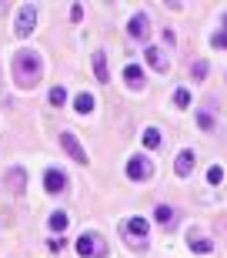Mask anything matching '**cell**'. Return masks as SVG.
Here are the masks:
<instances>
[{
  "label": "cell",
  "mask_w": 227,
  "mask_h": 258,
  "mask_svg": "<svg viewBox=\"0 0 227 258\" xmlns=\"http://www.w3.org/2000/svg\"><path fill=\"white\" fill-rule=\"evenodd\" d=\"M67 101V94H64V87H54V91H50V104L54 107H60Z\"/></svg>",
  "instance_id": "22"
},
{
  "label": "cell",
  "mask_w": 227,
  "mask_h": 258,
  "mask_svg": "<svg viewBox=\"0 0 227 258\" xmlns=\"http://www.w3.org/2000/svg\"><path fill=\"white\" fill-rule=\"evenodd\" d=\"M154 218L161 221V225H170V221H174V211H170L167 205H157V208H154Z\"/></svg>",
  "instance_id": "17"
},
{
  "label": "cell",
  "mask_w": 227,
  "mask_h": 258,
  "mask_svg": "<svg viewBox=\"0 0 227 258\" xmlns=\"http://www.w3.org/2000/svg\"><path fill=\"white\" fill-rule=\"evenodd\" d=\"M151 174H154L151 158H144V154H134L131 161H127V178H131V181H147Z\"/></svg>",
  "instance_id": "4"
},
{
  "label": "cell",
  "mask_w": 227,
  "mask_h": 258,
  "mask_svg": "<svg viewBox=\"0 0 227 258\" xmlns=\"http://www.w3.org/2000/svg\"><path fill=\"white\" fill-rule=\"evenodd\" d=\"M207 181H210V184H220V181H224V168H217V164H210Z\"/></svg>",
  "instance_id": "20"
},
{
  "label": "cell",
  "mask_w": 227,
  "mask_h": 258,
  "mask_svg": "<svg viewBox=\"0 0 227 258\" xmlns=\"http://www.w3.org/2000/svg\"><path fill=\"white\" fill-rule=\"evenodd\" d=\"M50 228H54L57 235L67 228V215H64V211H54V215H50Z\"/></svg>",
  "instance_id": "19"
},
{
  "label": "cell",
  "mask_w": 227,
  "mask_h": 258,
  "mask_svg": "<svg viewBox=\"0 0 227 258\" xmlns=\"http://www.w3.org/2000/svg\"><path fill=\"white\" fill-rule=\"evenodd\" d=\"M197 124L204 127V131H210V127H214V121H210V114H207V111H200V114H197Z\"/></svg>",
  "instance_id": "24"
},
{
  "label": "cell",
  "mask_w": 227,
  "mask_h": 258,
  "mask_svg": "<svg viewBox=\"0 0 227 258\" xmlns=\"http://www.w3.org/2000/svg\"><path fill=\"white\" fill-rule=\"evenodd\" d=\"M40 71H44V64H40L37 50H17V57H14V84L20 91H30V87L37 84Z\"/></svg>",
  "instance_id": "1"
},
{
  "label": "cell",
  "mask_w": 227,
  "mask_h": 258,
  "mask_svg": "<svg viewBox=\"0 0 227 258\" xmlns=\"http://www.w3.org/2000/svg\"><path fill=\"white\" fill-rule=\"evenodd\" d=\"M210 44H214V47H220V50H227V30H217V34L210 37Z\"/></svg>",
  "instance_id": "23"
},
{
  "label": "cell",
  "mask_w": 227,
  "mask_h": 258,
  "mask_svg": "<svg viewBox=\"0 0 227 258\" xmlns=\"http://www.w3.org/2000/svg\"><path fill=\"white\" fill-rule=\"evenodd\" d=\"M207 77V60H194V81H204Z\"/></svg>",
  "instance_id": "21"
},
{
  "label": "cell",
  "mask_w": 227,
  "mask_h": 258,
  "mask_svg": "<svg viewBox=\"0 0 227 258\" xmlns=\"http://www.w3.org/2000/svg\"><path fill=\"white\" fill-rule=\"evenodd\" d=\"M7 188L10 191H27V171H24V168H10L7 171Z\"/></svg>",
  "instance_id": "10"
},
{
  "label": "cell",
  "mask_w": 227,
  "mask_h": 258,
  "mask_svg": "<svg viewBox=\"0 0 227 258\" xmlns=\"http://www.w3.org/2000/svg\"><path fill=\"white\" fill-rule=\"evenodd\" d=\"M94 74L100 84H110V67H107V54L104 50H97L94 54Z\"/></svg>",
  "instance_id": "11"
},
{
  "label": "cell",
  "mask_w": 227,
  "mask_h": 258,
  "mask_svg": "<svg viewBox=\"0 0 227 258\" xmlns=\"http://www.w3.org/2000/svg\"><path fill=\"white\" fill-rule=\"evenodd\" d=\"M34 24H37V7H20V14H17V37H30V30H34Z\"/></svg>",
  "instance_id": "6"
},
{
  "label": "cell",
  "mask_w": 227,
  "mask_h": 258,
  "mask_svg": "<svg viewBox=\"0 0 227 258\" xmlns=\"http://www.w3.org/2000/svg\"><path fill=\"white\" fill-rule=\"evenodd\" d=\"M147 228H151V225L144 218H127L121 225V235H124V241L134 245L137 251H147Z\"/></svg>",
  "instance_id": "2"
},
{
  "label": "cell",
  "mask_w": 227,
  "mask_h": 258,
  "mask_svg": "<svg viewBox=\"0 0 227 258\" xmlns=\"http://www.w3.org/2000/svg\"><path fill=\"white\" fill-rule=\"evenodd\" d=\"M127 34L134 40H147L151 37V24H147V14H134L131 24H127Z\"/></svg>",
  "instance_id": "7"
},
{
  "label": "cell",
  "mask_w": 227,
  "mask_h": 258,
  "mask_svg": "<svg viewBox=\"0 0 227 258\" xmlns=\"http://www.w3.org/2000/svg\"><path fill=\"white\" fill-rule=\"evenodd\" d=\"M174 171H177L180 178H187V174L194 171V151H180L177 161H174Z\"/></svg>",
  "instance_id": "13"
},
{
  "label": "cell",
  "mask_w": 227,
  "mask_h": 258,
  "mask_svg": "<svg viewBox=\"0 0 227 258\" xmlns=\"http://www.w3.org/2000/svg\"><path fill=\"white\" fill-rule=\"evenodd\" d=\"M77 255H84V258H104L107 251V241L100 238V235H97V231H87V235H80V238H77Z\"/></svg>",
  "instance_id": "3"
},
{
  "label": "cell",
  "mask_w": 227,
  "mask_h": 258,
  "mask_svg": "<svg viewBox=\"0 0 227 258\" xmlns=\"http://www.w3.org/2000/svg\"><path fill=\"white\" fill-rule=\"evenodd\" d=\"M224 30H227V14H224Z\"/></svg>",
  "instance_id": "26"
},
{
  "label": "cell",
  "mask_w": 227,
  "mask_h": 258,
  "mask_svg": "<svg viewBox=\"0 0 227 258\" xmlns=\"http://www.w3.org/2000/svg\"><path fill=\"white\" fill-rule=\"evenodd\" d=\"M60 148H64V151L70 154V158H74L77 164H87V161H90V158H87V151H84V144L77 141V138H74L70 131H64V134H60Z\"/></svg>",
  "instance_id": "5"
},
{
  "label": "cell",
  "mask_w": 227,
  "mask_h": 258,
  "mask_svg": "<svg viewBox=\"0 0 227 258\" xmlns=\"http://www.w3.org/2000/svg\"><path fill=\"white\" fill-rule=\"evenodd\" d=\"M70 20H74V24H80V20H84V7H80V4H74V7H70Z\"/></svg>",
  "instance_id": "25"
},
{
  "label": "cell",
  "mask_w": 227,
  "mask_h": 258,
  "mask_svg": "<svg viewBox=\"0 0 227 258\" xmlns=\"http://www.w3.org/2000/svg\"><path fill=\"white\" fill-rule=\"evenodd\" d=\"M144 57H147V64H151L154 71H157V74H167V71H170L167 54H164L161 47H147V54H144Z\"/></svg>",
  "instance_id": "9"
},
{
  "label": "cell",
  "mask_w": 227,
  "mask_h": 258,
  "mask_svg": "<svg viewBox=\"0 0 227 258\" xmlns=\"http://www.w3.org/2000/svg\"><path fill=\"white\" fill-rule=\"evenodd\" d=\"M74 111L77 114H90V111H94V97L87 94V91H80V94L74 97Z\"/></svg>",
  "instance_id": "15"
},
{
  "label": "cell",
  "mask_w": 227,
  "mask_h": 258,
  "mask_svg": "<svg viewBox=\"0 0 227 258\" xmlns=\"http://www.w3.org/2000/svg\"><path fill=\"white\" fill-rule=\"evenodd\" d=\"M190 101H194V97H190L187 87H177V91H174V104H177V107H187Z\"/></svg>",
  "instance_id": "18"
},
{
  "label": "cell",
  "mask_w": 227,
  "mask_h": 258,
  "mask_svg": "<svg viewBox=\"0 0 227 258\" xmlns=\"http://www.w3.org/2000/svg\"><path fill=\"white\" fill-rule=\"evenodd\" d=\"M161 144H164V138H161V131H157V127H147V131H144V148L157 151Z\"/></svg>",
  "instance_id": "16"
},
{
  "label": "cell",
  "mask_w": 227,
  "mask_h": 258,
  "mask_svg": "<svg viewBox=\"0 0 227 258\" xmlns=\"http://www.w3.org/2000/svg\"><path fill=\"white\" fill-rule=\"evenodd\" d=\"M187 245H190L194 251H197V255H207V251H214V241L200 238L197 231H187Z\"/></svg>",
  "instance_id": "14"
},
{
  "label": "cell",
  "mask_w": 227,
  "mask_h": 258,
  "mask_svg": "<svg viewBox=\"0 0 227 258\" xmlns=\"http://www.w3.org/2000/svg\"><path fill=\"white\" fill-rule=\"evenodd\" d=\"M44 188H47V195H60L67 188V174L60 171V168H50V171L44 174Z\"/></svg>",
  "instance_id": "8"
},
{
  "label": "cell",
  "mask_w": 227,
  "mask_h": 258,
  "mask_svg": "<svg viewBox=\"0 0 227 258\" xmlns=\"http://www.w3.org/2000/svg\"><path fill=\"white\" fill-rule=\"evenodd\" d=\"M124 81H127V87H137V91H141V87H144L141 64H127V67H124Z\"/></svg>",
  "instance_id": "12"
}]
</instances>
